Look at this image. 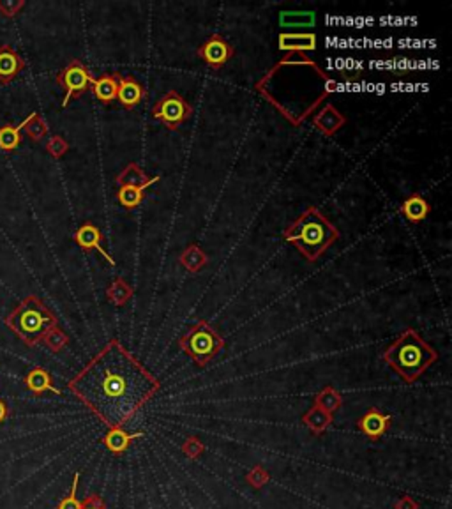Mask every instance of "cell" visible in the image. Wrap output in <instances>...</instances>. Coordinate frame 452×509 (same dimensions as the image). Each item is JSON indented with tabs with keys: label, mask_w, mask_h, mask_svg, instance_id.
I'll return each mask as SVG.
<instances>
[{
	"label": "cell",
	"mask_w": 452,
	"mask_h": 509,
	"mask_svg": "<svg viewBox=\"0 0 452 509\" xmlns=\"http://www.w3.org/2000/svg\"><path fill=\"white\" fill-rule=\"evenodd\" d=\"M68 387L106 426L124 428L161 382L119 340H110Z\"/></svg>",
	"instance_id": "6da1fadb"
},
{
	"label": "cell",
	"mask_w": 452,
	"mask_h": 509,
	"mask_svg": "<svg viewBox=\"0 0 452 509\" xmlns=\"http://www.w3.org/2000/svg\"><path fill=\"white\" fill-rule=\"evenodd\" d=\"M283 239L297 248L308 262H317L340 239V230L317 207H310L283 232Z\"/></svg>",
	"instance_id": "7a4b0ae2"
},
{
	"label": "cell",
	"mask_w": 452,
	"mask_h": 509,
	"mask_svg": "<svg viewBox=\"0 0 452 509\" xmlns=\"http://www.w3.org/2000/svg\"><path fill=\"white\" fill-rule=\"evenodd\" d=\"M382 361L387 362L406 384H415L433 362L438 361V354L415 329H405L385 349Z\"/></svg>",
	"instance_id": "3957f363"
},
{
	"label": "cell",
	"mask_w": 452,
	"mask_h": 509,
	"mask_svg": "<svg viewBox=\"0 0 452 509\" xmlns=\"http://www.w3.org/2000/svg\"><path fill=\"white\" fill-rule=\"evenodd\" d=\"M6 325L14 331V335L28 347L43 343V338L57 327L58 322L53 311L36 295H28L20 303L9 317H6Z\"/></svg>",
	"instance_id": "277c9868"
},
{
	"label": "cell",
	"mask_w": 452,
	"mask_h": 509,
	"mask_svg": "<svg viewBox=\"0 0 452 509\" xmlns=\"http://www.w3.org/2000/svg\"><path fill=\"white\" fill-rule=\"evenodd\" d=\"M225 345L223 336L207 320H198L179 340L182 352L193 359L200 368H205L209 362L214 361L218 354L225 349Z\"/></svg>",
	"instance_id": "5b68a950"
},
{
	"label": "cell",
	"mask_w": 452,
	"mask_h": 509,
	"mask_svg": "<svg viewBox=\"0 0 452 509\" xmlns=\"http://www.w3.org/2000/svg\"><path fill=\"white\" fill-rule=\"evenodd\" d=\"M193 115V106L189 105L177 90H170L152 106V117L159 120L170 131H177L186 120Z\"/></svg>",
	"instance_id": "8992f818"
},
{
	"label": "cell",
	"mask_w": 452,
	"mask_h": 509,
	"mask_svg": "<svg viewBox=\"0 0 452 509\" xmlns=\"http://www.w3.org/2000/svg\"><path fill=\"white\" fill-rule=\"evenodd\" d=\"M57 82L58 85L65 90L64 101H62V108H65V106L69 105V101L76 100V98H80L82 94H85L87 90L92 89L94 76L90 75V71L82 62L73 61L58 73Z\"/></svg>",
	"instance_id": "52a82bcc"
},
{
	"label": "cell",
	"mask_w": 452,
	"mask_h": 509,
	"mask_svg": "<svg viewBox=\"0 0 452 509\" xmlns=\"http://www.w3.org/2000/svg\"><path fill=\"white\" fill-rule=\"evenodd\" d=\"M233 55V46H231L221 34H212L211 38L198 48V57H200L209 68L214 69V71H219L223 65H226Z\"/></svg>",
	"instance_id": "ba28073f"
},
{
	"label": "cell",
	"mask_w": 452,
	"mask_h": 509,
	"mask_svg": "<svg viewBox=\"0 0 452 509\" xmlns=\"http://www.w3.org/2000/svg\"><path fill=\"white\" fill-rule=\"evenodd\" d=\"M391 423H392L391 414H385L382 412L380 409L371 407L367 409V412L357 421V428L364 437H367L369 441H378V439H382L385 434H387Z\"/></svg>",
	"instance_id": "9c48e42d"
},
{
	"label": "cell",
	"mask_w": 452,
	"mask_h": 509,
	"mask_svg": "<svg viewBox=\"0 0 452 509\" xmlns=\"http://www.w3.org/2000/svg\"><path fill=\"white\" fill-rule=\"evenodd\" d=\"M75 243L85 251H98V253L101 255L103 258L110 263V266H115V260H113V256H110L108 251H106L105 246H103L101 230H99L94 223L87 221V223H83L78 230H76Z\"/></svg>",
	"instance_id": "30bf717a"
},
{
	"label": "cell",
	"mask_w": 452,
	"mask_h": 509,
	"mask_svg": "<svg viewBox=\"0 0 452 509\" xmlns=\"http://www.w3.org/2000/svg\"><path fill=\"white\" fill-rule=\"evenodd\" d=\"M147 96V90L135 76L119 75V90H117V101L126 110H133Z\"/></svg>",
	"instance_id": "8fae6325"
},
{
	"label": "cell",
	"mask_w": 452,
	"mask_h": 509,
	"mask_svg": "<svg viewBox=\"0 0 452 509\" xmlns=\"http://www.w3.org/2000/svg\"><path fill=\"white\" fill-rule=\"evenodd\" d=\"M347 124V117L340 113L334 105H325L313 117V126L325 137H334Z\"/></svg>",
	"instance_id": "7c38bea8"
},
{
	"label": "cell",
	"mask_w": 452,
	"mask_h": 509,
	"mask_svg": "<svg viewBox=\"0 0 452 509\" xmlns=\"http://www.w3.org/2000/svg\"><path fill=\"white\" fill-rule=\"evenodd\" d=\"M279 50L290 53H304L317 50V36L313 32H283L279 34Z\"/></svg>",
	"instance_id": "4fadbf2b"
},
{
	"label": "cell",
	"mask_w": 452,
	"mask_h": 509,
	"mask_svg": "<svg viewBox=\"0 0 452 509\" xmlns=\"http://www.w3.org/2000/svg\"><path fill=\"white\" fill-rule=\"evenodd\" d=\"M23 68L25 62L18 51H14L9 45L0 46V82L9 83L23 71Z\"/></svg>",
	"instance_id": "5bb4252c"
},
{
	"label": "cell",
	"mask_w": 452,
	"mask_h": 509,
	"mask_svg": "<svg viewBox=\"0 0 452 509\" xmlns=\"http://www.w3.org/2000/svg\"><path fill=\"white\" fill-rule=\"evenodd\" d=\"M159 181H161L159 175H156V177H149V175L143 172V168L136 163H130L119 175H117V184L119 186H130V188L142 189V191Z\"/></svg>",
	"instance_id": "9a60e30c"
},
{
	"label": "cell",
	"mask_w": 452,
	"mask_h": 509,
	"mask_svg": "<svg viewBox=\"0 0 452 509\" xmlns=\"http://www.w3.org/2000/svg\"><path fill=\"white\" fill-rule=\"evenodd\" d=\"M142 437V431H136V434H127L124 428H108V434L103 439V444L113 455L120 456L131 448L133 441Z\"/></svg>",
	"instance_id": "2e32d148"
},
{
	"label": "cell",
	"mask_w": 452,
	"mask_h": 509,
	"mask_svg": "<svg viewBox=\"0 0 452 509\" xmlns=\"http://www.w3.org/2000/svg\"><path fill=\"white\" fill-rule=\"evenodd\" d=\"M117 90H119V75L117 73H105L92 82V93L103 105L115 101Z\"/></svg>",
	"instance_id": "e0dca14e"
},
{
	"label": "cell",
	"mask_w": 452,
	"mask_h": 509,
	"mask_svg": "<svg viewBox=\"0 0 452 509\" xmlns=\"http://www.w3.org/2000/svg\"><path fill=\"white\" fill-rule=\"evenodd\" d=\"M401 212L408 221L414 223V225H419V223H422L429 216L431 205H429L428 200H426L421 193H414V195L408 196L405 202L401 204Z\"/></svg>",
	"instance_id": "ac0fdd59"
},
{
	"label": "cell",
	"mask_w": 452,
	"mask_h": 509,
	"mask_svg": "<svg viewBox=\"0 0 452 509\" xmlns=\"http://www.w3.org/2000/svg\"><path fill=\"white\" fill-rule=\"evenodd\" d=\"M300 421H303V424L311 431V434L320 437V435H323L327 430H329L330 424L334 423V417L332 414L325 412V410L315 407L313 405L310 410H306V414L300 417Z\"/></svg>",
	"instance_id": "d6986e66"
},
{
	"label": "cell",
	"mask_w": 452,
	"mask_h": 509,
	"mask_svg": "<svg viewBox=\"0 0 452 509\" xmlns=\"http://www.w3.org/2000/svg\"><path fill=\"white\" fill-rule=\"evenodd\" d=\"M25 386L31 393L34 394H43L46 391L55 394H61V391L53 386V380H51V375L46 372L45 368H34L27 373L25 377Z\"/></svg>",
	"instance_id": "ffe728a7"
},
{
	"label": "cell",
	"mask_w": 452,
	"mask_h": 509,
	"mask_svg": "<svg viewBox=\"0 0 452 509\" xmlns=\"http://www.w3.org/2000/svg\"><path fill=\"white\" fill-rule=\"evenodd\" d=\"M179 263L191 274H196L200 271H204V267L209 263V256L201 250V246L198 244H189L186 250L182 251L181 256H179Z\"/></svg>",
	"instance_id": "44dd1931"
},
{
	"label": "cell",
	"mask_w": 452,
	"mask_h": 509,
	"mask_svg": "<svg viewBox=\"0 0 452 509\" xmlns=\"http://www.w3.org/2000/svg\"><path fill=\"white\" fill-rule=\"evenodd\" d=\"M38 112H32L31 115L27 117V119L21 120L20 124H16V126H2L0 127V149L2 151H14V149L20 145L21 142V131L27 127V124L31 122L32 117L36 115Z\"/></svg>",
	"instance_id": "7402d4cb"
},
{
	"label": "cell",
	"mask_w": 452,
	"mask_h": 509,
	"mask_svg": "<svg viewBox=\"0 0 452 509\" xmlns=\"http://www.w3.org/2000/svg\"><path fill=\"white\" fill-rule=\"evenodd\" d=\"M135 288L127 283L124 278H115L106 288V299L112 303L113 306H124L133 299Z\"/></svg>",
	"instance_id": "603a6c76"
},
{
	"label": "cell",
	"mask_w": 452,
	"mask_h": 509,
	"mask_svg": "<svg viewBox=\"0 0 452 509\" xmlns=\"http://www.w3.org/2000/svg\"><path fill=\"white\" fill-rule=\"evenodd\" d=\"M315 407L325 410V412L332 414L337 412L341 407H343V397H341L340 391L336 389V387L332 386H327L323 387L320 393L315 394Z\"/></svg>",
	"instance_id": "cb8c5ba5"
},
{
	"label": "cell",
	"mask_w": 452,
	"mask_h": 509,
	"mask_svg": "<svg viewBox=\"0 0 452 509\" xmlns=\"http://www.w3.org/2000/svg\"><path fill=\"white\" fill-rule=\"evenodd\" d=\"M145 199V193L142 189L130 188V186H119V191H117V202L122 205L127 211H133V209L140 207Z\"/></svg>",
	"instance_id": "d4e9b609"
},
{
	"label": "cell",
	"mask_w": 452,
	"mask_h": 509,
	"mask_svg": "<svg viewBox=\"0 0 452 509\" xmlns=\"http://www.w3.org/2000/svg\"><path fill=\"white\" fill-rule=\"evenodd\" d=\"M43 343H45L51 352H61V350L69 343V338L68 335H65V332L57 325V327L51 329L45 338H43Z\"/></svg>",
	"instance_id": "484cf974"
},
{
	"label": "cell",
	"mask_w": 452,
	"mask_h": 509,
	"mask_svg": "<svg viewBox=\"0 0 452 509\" xmlns=\"http://www.w3.org/2000/svg\"><path fill=\"white\" fill-rule=\"evenodd\" d=\"M246 481H248V485L253 486L255 490H262L263 486L270 481V474L262 467V465H255V467L246 474Z\"/></svg>",
	"instance_id": "4316f807"
},
{
	"label": "cell",
	"mask_w": 452,
	"mask_h": 509,
	"mask_svg": "<svg viewBox=\"0 0 452 509\" xmlns=\"http://www.w3.org/2000/svg\"><path fill=\"white\" fill-rule=\"evenodd\" d=\"M25 131H27V135L32 138V140H36V142L43 140V138H45L46 133H48L46 120L43 119V117L39 115V113H36V115L32 117L31 122L27 124Z\"/></svg>",
	"instance_id": "83f0119b"
},
{
	"label": "cell",
	"mask_w": 452,
	"mask_h": 509,
	"mask_svg": "<svg viewBox=\"0 0 452 509\" xmlns=\"http://www.w3.org/2000/svg\"><path fill=\"white\" fill-rule=\"evenodd\" d=\"M315 23V13H283L281 14V25L286 27H293V25H310Z\"/></svg>",
	"instance_id": "f1b7e54d"
},
{
	"label": "cell",
	"mask_w": 452,
	"mask_h": 509,
	"mask_svg": "<svg viewBox=\"0 0 452 509\" xmlns=\"http://www.w3.org/2000/svg\"><path fill=\"white\" fill-rule=\"evenodd\" d=\"M184 455L189 460H198L205 453V444L196 437H187L182 444Z\"/></svg>",
	"instance_id": "f546056e"
},
{
	"label": "cell",
	"mask_w": 452,
	"mask_h": 509,
	"mask_svg": "<svg viewBox=\"0 0 452 509\" xmlns=\"http://www.w3.org/2000/svg\"><path fill=\"white\" fill-rule=\"evenodd\" d=\"M78 481H80V474L76 472L75 478H73V486H71V492L68 493V495L64 497V499L58 503L57 509H80L82 508V503L78 500V497H76V490H78Z\"/></svg>",
	"instance_id": "4dcf8cb0"
},
{
	"label": "cell",
	"mask_w": 452,
	"mask_h": 509,
	"mask_svg": "<svg viewBox=\"0 0 452 509\" xmlns=\"http://www.w3.org/2000/svg\"><path fill=\"white\" fill-rule=\"evenodd\" d=\"M46 151L50 156H53L55 159H58V157H62L65 152L69 151V144L62 137L55 135V137H51L50 140H48Z\"/></svg>",
	"instance_id": "1f68e13d"
},
{
	"label": "cell",
	"mask_w": 452,
	"mask_h": 509,
	"mask_svg": "<svg viewBox=\"0 0 452 509\" xmlns=\"http://www.w3.org/2000/svg\"><path fill=\"white\" fill-rule=\"evenodd\" d=\"M23 0H18V2H14V0H0V13L4 16H16L18 11L23 9Z\"/></svg>",
	"instance_id": "d6a6232c"
},
{
	"label": "cell",
	"mask_w": 452,
	"mask_h": 509,
	"mask_svg": "<svg viewBox=\"0 0 452 509\" xmlns=\"http://www.w3.org/2000/svg\"><path fill=\"white\" fill-rule=\"evenodd\" d=\"M80 509H106V504L98 493H90V495L83 500L82 508Z\"/></svg>",
	"instance_id": "836d02e7"
},
{
	"label": "cell",
	"mask_w": 452,
	"mask_h": 509,
	"mask_svg": "<svg viewBox=\"0 0 452 509\" xmlns=\"http://www.w3.org/2000/svg\"><path fill=\"white\" fill-rule=\"evenodd\" d=\"M394 509H419V503L410 495H403L401 499L396 500Z\"/></svg>",
	"instance_id": "e575fe53"
},
{
	"label": "cell",
	"mask_w": 452,
	"mask_h": 509,
	"mask_svg": "<svg viewBox=\"0 0 452 509\" xmlns=\"http://www.w3.org/2000/svg\"><path fill=\"white\" fill-rule=\"evenodd\" d=\"M7 416H9V407L6 405V402L0 400V423H4V421L7 419Z\"/></svg>",
	"instance_id": "d590c367"
}]
</instances>
